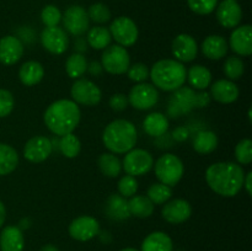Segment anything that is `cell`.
I'll use <instances>...</instances> for the list:
<instances>
[{"label": "cell", "instance_id": "6da1fadb", "mask_svg": "<svg viewBox=\"0 0 252 251\" xmlns=\"http://www.w3.org/2000/svg\"><path fill=\"white\" fill-rule=\"evenodd\" d=\"M245 171L240 164L214 162L207 169L206 181L211 189L223 197H235L244 187Z\"/></svg>", "mask_w": 252, "mask_h": 251}, {"label": "cell", "instance_id": "7a4b0ae2", "mask_svg": "<svg viewBox=\"0 0 252 251\" xmlns=\"http://www.w3.org/2000/svg\"><path fill=\"white\" fill-rule=\"evenodd\" d=\"M80 118L81 112L78 103L68 98L54 101L47 107L43 115L47 128L58 137L73 133L78 127Z\"/></svg>", "mask_w": 252, "mask_h": 251}, {"label": "cell", "instance_id": "3957f363", "mask_svg": "<svg viewBox=\"0 0 252 251\" xmlns=\"http://www.w3.org/2000/svg\"><path fill=\"white\" fill-rule=\"evenodd\" d=\"M137 139V128L127 120L112 121L102 133L103 144L112 154H126L134 148Z\"/></svg>", "mask_w": 252, "mask_h": 251}, {"label": "cell", "instance_id": "277c9868", "mask_svg": "<svg viewBox=\"0 0 252 251\" xmlns=\"http://www.w3.org/2000/svg\"><path fill=\"white\" fill-rule=\"evenodd\" d=\"M187 70L184 63L176 59H161L149 70V76L155 88L162 91H172L184 86Z\"/></svg>", "mask_w": 252, "mask_h": 251}, {"label": "cell", "instance_id": "5b68a950", "mask_svg": "<svg viewBox=\"0 0 252 251\" xmlns=\"http://www.w3.org/2000/svg\"><path fill=\"white\" fill-rule=\"evenodd\" d=\"M154 171L158 180L161 184L174 187L181 181L182 176H184V162H182V160L179 157L167 153V154L161 155L157 160Z\"/></svg>", "mask_w": 252, "mask_h": 251}, {"label": "cell", "instance_id": "8992f818", "mask_svg": "<svg viewBox=\"0 0 252 251\" xmlns=\"http://www.w3.org/2000/svg\"><path fill=\"white\" fill-rule=\"evenodd\" d=\"M101 65L103 70L112 75H122L127 73L130 65V57L127 49L120 44H112L103 49L101 56Z\"/></svg>", "mask_w": 252, "mask_h": 251}, {"label": "cell", "instance_id": "52a82bcc", "mask_svg": "<svg viewBox=\"0 0 252 251\" xmlns=\"http://www.w3.org/2000/svg\"><path fill=\"white\" fill-rule=\"evenodd\" d=\"M154 166L153 155L148 150L134 149L126 153L125 159L122 161V169H125L126 174L130 176H143L148 174Z\"/></svg>", "mask_w": 252, "mask_h": 251}, {"label": "cell", "instance_id": "ba28073f", "mask_svg": "<svg viewBox=\"0 0 252 251\" xmlns=\"http://www.w3.org/2000/svg\"><path fill=\"white\" fill-rule=\"evenodd\" d=\"M71 98L75 103L83 106H96L100 103L102 93L100 88L89 79H76L71 85Z\"/></svg>", "mask_w": 252, "mask_h": 251}, {"label": "cell", "instance_id": "9c48e42d", "mask_svg": "<svg viewBox=\"0 0 252 251\" xmlns=\"http://www.w3.org/2000/svg\"><path fill=\"white\" fill-rule=\"evenodd\" d=\"M111 37L122 47H130L138 41L139 31L132 19L127 16H120L112 21L110 26Z\"/></svg>", "mask_w": 252, "mask_h": 251}, {"label": "cell", "instance_id": "30bf717a", "mask_svg": "<svg viewBox=\"0 0 252 251\" xmlns=\"http://www.w3.org/2000/svg\"><path fill=\"white\" fill-rule=\"evenodd\" d=\"M128 102L135 110L145 111L154 107L159 101V93L155 86L152 84L139 83L133 86L129 91Z\"/></svg>", "mask_w": 252, "mask_h": 251}, {"label": "cell", "instance_id": "8fae6325", "mask_svg": "<svg viewBox=\"0 0 252 251\" xmlns=\"http://www.w3.org/2000/svg\"><path fill=\"white\" fill-rule=\"evenodd\" d=\"M62 20L66 31L73 36H81L88 32L90 27L88 11L80 5H73L68 7L64 15H62Z\"/></svg>", "mask_w": 252, "mask_h": 251}, {"label": "cell", "instance_id": "7c38bea8", "mask_svg": "<svg viewBox=\"0 0 252 251\" xmlns=\"http://www.w3.org/2000/svg\"><path fill=\"white\" fill-rule=\"evenodd\" d=\"M69 235L78 241H89L100 233L97 219L90 216H81L69 224Z\"/></svg>", "mask_w": 252, "mask_h": 251}, {"label": "cell", "instance_id": "4fadbf2b", "mask_svg": "<svg viewBox=\"0 0 252 251\" xmlns=\"http://www.w3.org/2000/svg\"><path fill=\"white\" fill-rule=\"evenodd\" d=\"M41 43L49 53L59 56L68 49L69 38L65 31L61 27H46L41 33Z\"/></svg>", "mask_w": 252, "mask_h": 251}, {"label": "cell", "instance_id": "5bb4252c", "mask_svg": "<svg viewBox=\"0 0 252 251\" xmlns=\"http://www.w3.org/2000/svg\"><path fill=\"white\" fill-rule=\"evenodd\" d=\"M53 150L51 139L44 135H36L27 140L24 147L25 159L31 162H42L48 159Z\"/></svg>", "mask_w": 252, "mask_h": 251}, {"label": "cell", "instance_id": "9a60e30c", "mask_svg": "<svg viewBox=\"0 0 252 251\" xmlns=\"http://www.w3.org/2000/svg\"><path fill=\"white\" fill-rule=\"evenodd\" d=\"M194 95L196 93L191 88L181 86L175 90L169 102V115L176 118L179 116L191 112L194 108Z\"/></svg>", "mask_w": 252, "mask_h": 251}, {"label": "cell", "instance_id": "2e32d148", "mask_svg": "<svg viewBox=\"0 0 252 251\" xmlns=\"http://www.w3.org/2000/svg\"><path fill=\"white\" fill-rule=\"evenodd\" d=\"M172 54L176 61L181 63H189L196 59L198 53V46L196 39L187 33L177 34L172 41Z\"/></svg>", "mask_w": 252, "mask_h": 251}, {"label": "cell", "instance_id": "e0dca14e", "mask_svg": "<svg viewBox=\"0 0 252 251\" xmlns=\"http://www.w3.org/2000/svg\"><path fill=\"white\" fill-rule=\"evenodd\" d=\"M192 207L189 202L182 198H175L164 203L161 209L162 218L171 224H181L191 217Z\"/></svg>", "mask_w": 252, "mask_h": 251}, {"label": "cell", "instance_id": "ac0fdd59", "mask_svg": "<svg viewBox=\"0 0 252 251\" xmlns=\"http://www.w3.org/2000/svg\"><path fill=\"white\" fill-rule=\"evenodd\" d=\"M217 9L218 22L225 29H235L243 19V10L236 0H223Z\"/></svg>", "mask_w": 252, "mask_h": 251}, {"label": "cell", "instance_id": "d6986e66", "mask_svg": "<svg viewBox=\"0 0 252 251\" xmlns=\"http://www.w3.org/2000/svg\"><path fill=\"white\" fill-rule=\"evenodd\" d=\"M229 47L238 56L249 57L252 53V27L243 25L234 29L229 39Z\"/></svg>", "mask_w": 252, "mask_h": 251}, {"label": "cell", "instance_id": "ffe728a7", "mask_svg": "<svg viewBox=\"0 0 252 251\" xmlns=\"http://www.w3.org/2000/svg\"><path fill=\"white\" fill-rule=\"evenodd\" d=\"M24 43L15 36H5L0 38V63L4 65H14L24 56Z\"/></svg>", "mask_w": 252, "mask_h": 251}, {"label": "cell", "instance_id": "44dd1931", "mask_svg": "<svg viewBox=\"0 0 252 251\" xmlns=\"http://www.w3.org/2000/svg\"><path fill=\"white\" fill-rule=\"evenodd\" d=\"M211 98L220 103H233L239 97V88L234 81L229 79H220L211 84Z\"/></svg>", "mask_w": 252, "mask_h": 251}, {"label": "cell", "instance_id": "7402d4cb", "mask_svg": "<svg viewBox=\"0 0 252 251\" xmlns=\"http://www.w3.org/2000/svg\"><path fill=\"white\" fill-rule=\"evenodd\" d=\"M228 42L219 34H211L202 42V53L212 61H219L228 53Z\"/></svg>", "mask_w": 252, "mask_h": 251}, {"label": "cell", "instance_id": "603a6c76", "mask_svg": "<svg viewBox=\"0 0 252 251\" xmlns=\"http://www.w3.org/2000/svg\"><path fill=\"white\" fill-rule=\"evenodd\" d=\"M25 248V239L19 226L9 225L2 229L0 234V249L1 251H22Z\"/></svg>", "mask_w": 252, "mask_h": 251}, {"label": "cell", "instance_id": "cb8c5ba5", "mask_svg": "<svg viewBox=\"0 0 252 251\" xmlns=\"http://www.w3.org/2000/svg\"><path fill=\"white\" fill-rule=\"evenodd\" d=\"M43 76L44 69L43 66H42V64L38 63V62L29 61L20 66L19 78L20 81H21L25 86L37 85L38 83H41Z\"/></svg>", "mask_w": 252, "mask_h": 251}, {"label": "cell", "instance_id": "d4e9b609", "mask_svg": "<svg viewBox=\"0 0 252 251\" xmlns=\"http://www.w3.org/2000/svg\"><path fill=\"white\" fill-rule=\"evenodd\" d=\"M144 132L150 137H161L169 129V120L160 112L149 113L143 121Z\"/></svg>", "mask_w": 252, "mask_h": 251}, {"label": "cell", "instance_id": "484cf974", "mask_svg": "<svg viewBox=\"0 0 252 251\" xmlns=\"http://www.w3.org/2000/svg\"><path fill=\"white\" fill-rule=\"evenodd\" d=\"M105 211L113 220H125L130 217L128 201L121 194H111L106 202Z\"/></svg>", "mask_w": 252, "mask_h": 251}, {"label": "cell", "instance_id": "4316f807", "mask_svg": "<svg viewBox=\"0 0 252 251\" xmlns=\"http://www.w3.org/2000/svg\"><path fill=\"white\" fill-rule=\"evenodd\" d=\"M186 79L189 80L192 89L196 90H206L212 84V73L208 68L203 65H192L187 71Z\"/></svg>", "mask_w": 252, "mask_h": 251}, {"label": "cell", "instance_id": "83f0119b", "mask_svg": "<svg viewBox=\"0 0 252 251\" xmlns=\"http://www.w3.org/2000/svg\"><path fill=\"white\" fill-rule=\"evenodd\" d=\"M172 240L164 231L149 234L142 243V251H172Z\"/></svg>", "mask_w": 252, "mask_h": 251}, {"label": "cell", "instance_id": "f1b7e54d", "mask_svg": "<svg viewBox=\"0 0 252 251\" xmlns=\"http://www.w3.org/2000/svg\"><path fill=\"white\" fill-rule=\"evenodd\" d=\"M19 165V154L11 145L0 143V176L11 174Z\"/></svg>", "mask_w": 252, "mask_h": 251}, {"label": "cell", "instance_id": "f546056e", "mask_svg": "<svg viewBox=\"0 0 252 251\" xmlns=\"http://www.w3.org/2000/svg\"><path fill=\"white\" fill-rule=\"evenodd\" d=\"M218 137L212 130H201L193 138V149L199 154H211L218 147Z\"/></svg>", "mask_w": 252, "mask_h": 251}, {"label": "cell", "instance_id": "4dcf8cb0", "mask_svg": "<svg viewBox=\"0 0 252 251\" xmlns=\"http://www.w3.org/2000/svg\"><path fill=\"white\" fill-rule=\"evenodd\" d=\"M130 216L137 218H148L154 213V203L147 196H133L128 201Z\"/></svg>", "mask_w": 252, "mask_h": 251}, {"label": "cell", "instance_id": "1f68e13d", "mask_svg": "<svg viewBox=\"0 0 252 251\" xmlns=\"http://www.w3.org/2000/svg\"><path fill=\"white\" fill-rule=\"evenodd\" d=\"M88 43L94 49H105L111 44L112 37H111L110 30L103 26H95L88 30Z\"/></svg>", "mask_w": 252, "mask_h": 251}, {"label": "cell", "instance_id": "d6a6232c", "mask_svg": "<svg viewBox=\"0 0 252 251\" xmlns=\"http://www.w3.org/2000/svg\"><path fill=\"white\" fill-rule=\"evenodd\" d=\"M97 165L101 172L107 177H117L122 171V161L112 153H103L98 157Z\"/></svg>", "mask_w": 252, "mask_h": 251}, {"label": "cell", "instance_id": "836d02e7", "mask_svg": "<svg viewBox=\"0 0 252 251\" xmlns=\"http://www.w3.org/2000/svg\"><path fill=\"white\" fill-rule=\"evenodd\" d=\"M88 70V61L80 53H74L65 62V71L69 78L80 79Z\"/></svg>", "mask_w": 252, "mask_h": 251}, {"label": "cell", "instance_id": "e575fe53", "mask_svg": "<svg viewBox=\"0 0 252 251\" xmlns=\"http://www.w3.org/2000/svg\"><path fill=\"white\" fill-rule=\"evenodd\" d=\"M58 147L64 157H69V159H74L80 153L81 143L76 135H74L73 133H69V134L62 135L61 139H59Z\"/></svg>", "mask_w": 252, "mask_h": 251}, {"label": "cell", "instance_id": "d590c367", "mask_svg": "<svg viewBox=\"0 0 252 251\" xmlns=\"http://www.w3.org/2000/svg\"><path fill=\"white\" fill-rule=\"evenodd\" d=\"M223 70L229 80H238V79L243 76L244 71H245V63H244V61L240 57L231 56L226 58L225 62H224Z\"/></svg>", "mask_w": 252, "mask_h": 251}, {"label": "cell", "instance_id": "8d00e7d4", "mask_svg": "<svg viewBox=\"0 0 252 251\" xmlns=\"http://www.w3.org/2000/svg\"><path fill=\"white\" fill-rule=\"evenodd\" d=\"M172 196V188L167 185L158 182V184H153L152 186L148 188L147 197L153 202L154 204H164L171 198Z\"/></svg>", "mask_w": 252, "mask_h": 251}, {"label": "cell", "instance_id": "74e56055", "mask_svg": "<svg viewBox=\"0 0 252 251\" xmlns=\"http://www.w3.org/2000/svg\"><path fill=\"white\" fill-rule=\"evenodd\" d=\"M88 16L96 24H106L111 19V11L102 2H96L89 7Z\"/></svg>", "mask_w": 252, "mask_h": 251}, {"label": "cell", "instance_id": "f35d334b", "mask_svg": "<svg viewBox=\"0 0 252 251\" xmlns=\"http://www.w3.org/2000/svg\"><path fill=\"white\" fill-rule=\"evenodd\" d=\"M235 157L240 165H249L252 161V140L243 139L236 144Z\"/></svg>", "mask_w": 252, "mask_h": 251}, {"label": "cell", "instance_id": "ab89813d", "mask_svg": "<svg viewBox=\"0 0 252 251\" xmlns=\"http://www.w3.org/2000/svg\"><path fill=\"white\" fill-rule=\"evenodd\" d=\"M138 191V181L134 176L126 175L118 181V192L125 198H130Z\"/></svg>", "mask_w": 252, "mask_h": 251}, {"label": "cell", "instance_id": "60d3db41", "mask_svg": "<svg viewBox=\"0 0 252 251\" xmlns=\"http://www.w3.org/2000/svg\"><path fill=\"white\" fill-rule=\"evenodd\" d=\"M41 20L46 27L58 26L59 22L62 21V12L54 5H47L43 7L41 12Z\"/></svg>", "mask_w": 252, "mask_h": 251}, {"label": "cell", "instance_id": "b9f144b4", "mask_svg": "<svg viewBox=\"0 0 252 251\" xmlns=\"http://www.w3.org/2000/svg\"><path fill=\"white\" fill-rule=\"evenodd\" d=\"M189 7L198 15H209L216 10L218 0H187Z\"/></svg>", "mask_w": 252, "mask_h": 251}, {"label": "cell", "instance_id": "7bdbcfd3", "mask_svg": "<svg viewBox=\"0 0 252 251\" xmlns=\"http://www.w3.org/2000/svg\"><path fill=\"white\" fill-rule=\"evenodd\" d=\"M15 98L6 89H0V118H4L12 112Z\"/></svg>", "mask_w": 252, "mask_h": 251}, {"label": "cell", "instance_id": "ee69618b", "mask_svg": "<svg viewBox=\"0 0 252 251\" xmlns=\"http://www.w3.org/2000/svg\"><path fill=\"white\" fill-rule=\"evenodd\" d=\"M128 78L135 83H144L148 78H149V69L145 64L143 63H135L133 65H129L127 70Z\"/></svg>", "mask_w": 252, "mask_h": 251}, {"label": "cell", "instance_id": "f6af8a7d", "mask_svg": "<svg viewBox=\"0 0 252 251\" xmlns=\"http://www.w3.org/2000/svg\"><path fill=\"white\" fill-rule=\"evenodd\" d=\"M110 107L112 108L113 111H117V112H121V111H125L128 106V97L123 94H115V95L111 96L110 98Z\"/></svg>", "mask_w": 252, "mask_h": 251}, {"label": "cell", "instance_id": "bcb514c9", "mask_svg": "<svg viewBox=\"0 0 252 251\" xmlns=\"http://www.w3.org/2000/svg\"><path fill=\"white\" fill-rule=\"evenodd\" d=\"M211 102V95L206 91L196 93L194 95V107H207Z\"/></svg>", "mask_w": 252, "mask_h": 251}, {"label": "cell", "instance_id": "7dc6e473", "mask_svg": "<svg viewBox=\"0 0 252 251\" xmlns=\"http://www.w3.org/2000/svg\"><path fill=\"white\" fill-rule=\"evenodd\" d=\"M189 130L185 127L176 128V129L174 130V133H172V137H174V139L177 140V142H184V140H186L187 138H189Z\"/></svg>", "mask_w": 252, "mask_h": 251}, {"label": "cell", "instance_id": "c3c4849f", "mask_svg": "<svg viewBox=\"0 0 252 251\" xmlns=\"http://www.w3.org/2000/svg\"><path fill=\"white\" fill-rule=\"evenodd\" d=\"M88 69L89 71L95 76L101 75V73H102L103 70L102 65H101L100 63H97V62H93V63H90V65H88Z\"/></svg>", "mask_w": 252, "mask_h": 251}, {"label": "cell", "instance_id": "681fc988", "mask_svg": "<svg viewBox=\"0 0 252 251\" xmlns=\"http://www.w3.org/2000/svg\"><path fill=\"white\" fill-rule=\"evenodd\" d=\"M244 186H245L246 192H248L249 196H251L252 193V172H248L245 174V179H244Z\"/></svg>", "mask_w": 252, "mask_h": 251}, {"label": "cell", "instance_id": "f907efd6", "mask_svg": "<svg viewBox=\"0 0 252 251\" xmlns=\"http://www.w3.org/2000/svg\"><path fill=\"white\" fill-rule=\"evenodd\" d=\"M5 218H6V209H5L4 203L0 201V228L5 223Z\"/></svg>", "mask_w": 252, "mask_h": 251}, {"label": "cell", "instance_id": "816d5d0a", "mask_svg": "<svg viewBox=\"0 0 252 251\" xmlns=\"http://www.w3.org/2000/svg\"><path fill=\"white\" fill-rule=\"evenodd\" d=\"M41 251H59L58 248H56L54 245H44L43 248L41 249Z\"/></svg>", "mask_w": 252, "mask_h": 251}, {"label": "cell", "instance_id": "f5cc1de1", "mask_svg": "<svg viewBox=\"0 0 252 251\" xmlns=\"http://www.w3.org/2000/svg\"><path fill=\"white\" fill-rule=\"evenodd\" d=\"M121 251H138V250H135V249H133V248H127V249H123V250H121Z\"/></svg>", "mask_w": 252, "mask_h": 251}, {"label": "cell", "instance_id": "db71d44e", "mask_svg": "<svg viewBox=\"0 0 252 251\" xmlns=\"http://www.w3.org/2000/svg\"><path fill=\"white\" fill-rule=\"evenodd\" d=\"M249 120H250V122H251V108L249 110Z\"/></svg>", "mask_w": 252, "mask_h": 251}]
</instances>
